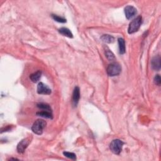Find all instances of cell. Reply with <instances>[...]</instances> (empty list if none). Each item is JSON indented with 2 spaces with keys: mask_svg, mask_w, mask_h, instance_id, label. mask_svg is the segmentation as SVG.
<instances>
[{
  "mask_svg": "<svg viewBox=\"0 0 161 161\" xmlns=\"http://www.w3.org/2000/svg\"><path fill=\"white\" fill-rule=\"evenodd\" d=\"M137 9L135 7H133V6H127L125 8V17L128 19V20H130V19L132 18L133 17H135V15L137 14Z\"/></svg>",
  "mask_w": 161,
  "mask_h": 161,
  "instance_id": "cell-7",
  "label": "cell"
},
{
  "mask_svg": "<svg viewBox=\"0 0 161 161\" xmlns=\"http://www.w3.org/2000/svg\"><path fill=\"white\" fill-rule=\"evenodd\" d=\"M80 99V89L79 87H76L72 93V104L74 107L78 105Z\"/></svg>",
  "mask_w": 161,
  "mask_h": 161,
  "instance_id": "cell-9",
  "label": "cell"
},
{
  "mask_svg": "<svg viewBox=\"0 0 161 161\" xmlns=\"http://www.w3.org/2000/svg\"><path fill=\"white\" fill-rule=\"evenodd\" d=\"M160 57L157 56L154 57L151 60V67L152 69L159 71L160 69Z\"/></svg>",
  "mask_w": 161,
  "mask_h": 161,
  "instance_id": "cell-8",
  "label": "cell"
},
{
  "mask_svg": "<svg viewBox=\"0 0 161 161\" xmlns=\"http://www.w3.org/2000/svg\"><path fill=\"white\" fill-rule=\"evenodd\" d=\"M42 75V72L40 70H38V71L35 72L30 76V80L33 83H37L40 80Z\"/></svg>",
  "mask_w": 161,
  "mask_h": 161,
  "instance_id": "cell-12",
  "label": "cell"
},
{
  "mask_svg": "<svg viewBox=\"0 0 161 161\" xmlns=\"http://www.w3.org/2000/svg\"><path fill=\"white\" fill-rule=\"evenodd\" d=\"M142 18L141 16H138V17L131 21L128 28V34H132L139 30L142 25Z\"/></svg>",
  "mask_w": 161,
  "mask_h": 161,
  "instance_id": "cell-3",
  "label": "cell"
},
{
  "mask_svg": "<svg viewBox=\"0 0 161 161\" xmlns=\"http://www.w3.org/2000/svg\"><path fill=\"white\" fill-rule=\"evenodd\" d=\"M118 46H119V52L120 54H124L126 52V48H125V42L123 38H119L118 39Z\"/></svg>",
  "mask_w": 161,
  "mask_h": 161,
  "instance_id": "cell-10",
  "label": "cell"
},
{
  "mask_svg": "<svg viewBox=\"0 0 161 161\" xmlns=\"http://www.w3.org/2000/svg\"><path fill=\"white\" fill-rule=\"evenodd\" d=\"M123 145L124 143L123 141L119 139H115L111 142L109 145V148L113 153L116 155H118L121 152Z\"/></svg>",
  "mask_w": 161,
  "mask_h": 161,
  "instance_id": "cell-4",
  "label": "cell"
},
{
  "mask_svg": "<svg viewBox=\"0 0 161 161\" xmlns=\"http://www.w3.org/2000/svg\"><path fill=\"white\" fill-rule=\"evenodd\" d=\"M105 56L109 60H113L115 59V57L114 54L109 50L108 47H107V49L105 50Z\"/></svg>",
  "mask_w": 161,
  "mask_h": 161,
  "instance_id": "cell-16",
  "label": "cell"
},
{
  "mask_svg": "<svg viewBox=\"0 0 161 161\" xmlns=\"http://www.w3.org/2000/svg\"><path fill=\"white\" fill-rule=\"evenodd\" d=\"M30 142V140L29 139V138H25L23 139L20 142H19L17 146V151L18 153L20 154H23L25 152V150L28 147L29 144Z\"/></svg>",
  "mask_w": 161,
  "mask_h": 161,
  "instance_id": "cell-6",
  "label": "cell"
},
{
  "mask_svg": "<svg viewBox=\"0 0 161 161\" xmlns=\"http://www.w3.org/2000/svg\"><path fill=\"white\" fill-rule=\"evenodd\" d=\"M37 106V107L38 108L42 109V110H44V111H47L52 112V109H51L50 106L47 103H38Z\"/></svg>",
  "mask_w": 161,
  "mask_h": 161,
  "instance_id": "cell-15",
  "label": "cell"
},
{
  "mask_svg": "<svg viewBox=\"0 0 161 161\" xmlns=\"http://www.w3.org/2000/svg\"><path fill=\"white\" fill-rule=\"evenodd\" d=\"M63 154L64 156L67 157V158H69L70 159L73 160H76V156L74 153L69 152H64Z\"/></svg>",
  "mask_w": 161,
  "mask_h": 161,
  "instance_id": "cell-18",
  "label": "cell"
},
{
  "mask_svg": "<svg viewBox=\"0 0 161 161\" xmlns=\"http://www.w3.org/2000/svg\"><path fill=\"white\" fill-rule=\"evenodd\" d=\"M37 93L39 95H50L52 91L43 83H39L37 86Z\"/></svg>",
  "mask_w": 161,
  "mask_h": 161,
  "instance_id": "cell-5",
  "label": "cell"
},
{
  "mask_svg": "<svg viewBox=\"0 0 161 161\" xmlns=\"http://www.w3.org/2000/svg\"><path fill=\"white\" fill-rule=\"evenodd\" d=\"M51 17H52V18L55 21L59 22V23H66V19L62 17H60L57 15H51Z\"/></svg>",
  "mask_w": 161,
  "mask_h": 161,
  "instance_id": "cell-17",
  "label": "cell"
},
{
  "mask_svg": "<svg viewBox=\"0 0 161 161\" xmlns=\"http://www.w3.org/2000/svg\"><path fill=\"white\" fill-rule=\"evenodd\" d=\"M154 83L156 84V85L157 86H160L161 84V79H160V76L159 75H156L154 78Z\"/></svg>",
  "mask_w": 161,
  "mask_h": 161,
  "instance_id": "cell-19",
  "label": "cell"
},
{
  "mask_svg": "<svg viewBox=\"0 0 161 161\" xmlns=\"http://www.w3.org/2000/svg\"><path fill=\"white\" fill-rule=\"evenodd\" d=\"M59 32L61 34L64 35V36H66L67 37L69 38H72L73 37V35L72 34V32H70V30L69 29L65 28V27H62L60 28L59 30Z\"/></svg>",
  "mask_w": 161,
  "mask_h": 161,
  "instance_id": "cell-11",
  "label": "cell"
},
{
  "mask_svg": "<svg viewBox=\"0 0 161 161\" xmlns=\"http://www.w3.org/2000/svg\"><path fill=\"white\" fill-rule=\"evenodd\" d=\"M107 72L109 76L114 77L118 76L121 72V67L118 63H111L108 65Z\"/></svg>",
  "mask_w": 161,
  "mask_h": 161,
  "instance_id": "cell-2",
  "label": "cell"
},
{
  "mask_svg": "<svg viewBox=\"0 0 161 161\" xmlns=\"http://www.w3.org/2000/svg\"><path fill=\"white\" fill-rule=\"evenodd\" d=\"M101 40L105 43L111 44L115 41V38L109 35H103L101 37Z\"/></svg>",
  "mask_w": 161,
  "mask_h": 161,
  "instance_id": "cell-14",
  "label": "cell"
},
{
  "mask_svg": "<svg viewBox=\"0 0 161 161\" xmlns=\"http://www.w3.org/2000/svg\"><path fill=\"white\" fill-rule=\"evenodd\" d=\"M47 123L46 121L41 119H38L37 121L34 122L32 127V130L33 132L37 135H41L42 134L44 129L46 128Z\"/></svg>",
  "mask_w": 161,
  "mask_h": 161,
  "instance_id": "cell-1",
  "label": "cell"
},
{
  "mask_svg": "<svg viewBox=\"0 0 161 161\" xmlns=\"http://www.w3.org/2000/svg\"><path fill=\"white\" fill-rule=\"evenodd\" d=\"M37 115L38 116V117H41L46 118H49V119L53 118L52 113L50 111H42L37 112Z\"/></svg>",
  "mask_w": 161,
  "mask_h": 161,
  "instance_id": "cell-13",
  "label": "cell"
}]
</instances>
